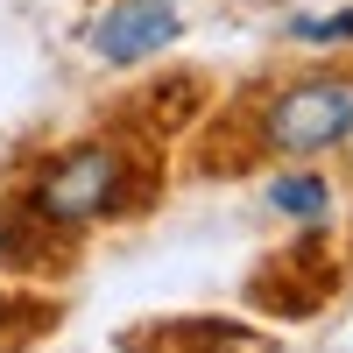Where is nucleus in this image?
<instances>
[{
    "label": "nucleus",
    "mask_w": 353,
    "mask_h": 353,
    "mask_svg": "<svg viewBox=\"0 0 353 353\" xmlns=\"http://www.w3.org/2000/svg\"><path fill=\"white\" fill-rule=\"evenodd\" d=\"M156 170L141 163L134 141H78V149L50 156L28 184V212L43 226H92V219H113L128 212L134 198H149Z\"/></svg>",
    "instance_id": "obj_1"
},
{
    "label": "nucleus",
    "mask_w": 353,
    "mask_h": 353,
    "mask_svg": "<svg viewBox=\"0 0 353 353\" xmlns=\"http://www.w3.org/2000/svg\"><path fill=\"white\" fill-rule=\"evenodd\" d=\"M254 156H332L353 149V78L318 71V78H290L276 85L254 113Z\"/></svg>",
    "instance_id": "obj_2"
},
{
    "label": "nucleus",
    "mask_w": 353,
    "mask_h": 353,
    "mask_svg": "<svg viewBox=\"0 0 353 353\" xmlns=\"http://www.w3.org/2000/svg\"><path fill=\"white\" fill-rule=\"evenodd\" d=\"M332 290H339V269L318 254V241L276 248V254L248 276V297H254V304H269L276 318H311L318 304L332 297Z\"/></svg>",
    "instance_id": "obj_3"
},
{
    "label": "nucleus",
    "mask_w": 353,
    "mask_h": 353,
    "mask_svg": "<svg viewBox=\"0 0 353 353\" xmlns=\"http://www.w3.org/2000/svg\"><path fill=\"white\" fill-rule=\"evenodd\" d=\"M176 36H184V21H176L170 0H121V8H106L92 21V57H106V64H141V57L170 50Z\"/></svg>",
    "instance_id": "obj_4"
},
{
    "label": "nucleus",
    "mask_w": 353,
    "mask_h": 353,
    "mask_svg": "<svg viewBox=\"0 0 353 353\" xmlns=\"http://www.w3.org/2000/svg\"><path fill=\"white\" fill-rule=\"evenodd\" d=\"M121 353H269V332L233 318H156V325H128Z\"/></svg>",
    "instance_id": "obj_5"
},
{
    "label": "nucleus",
    "mask_w": 353,
    "mask_h": 353,
    "mask_svg": "<svg viewBox=\"0 0 353 353\" xmlns=\"http://www.w3.org/2000/svg\"><path fill=\"white\" fill-rule=\"evenodd\" d=\"M269 205H276V212L283 219H325V205H332V184H325V176H318V170H290V176H276V184H269Z\"/></svg>",
    "instance_id": "obj_6"
}]
</instances>
